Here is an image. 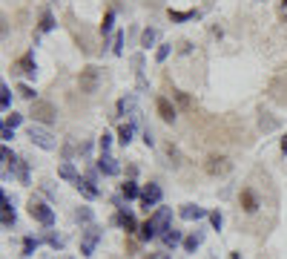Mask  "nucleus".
Returning a JSON list of instances; mask_svg holds the SVG:
<instances>
[{
    "instance_id": "obj_30",
    "label": "nucleus",
    "mask_w": 287,
    "mask_h": 259,
    "mask_svg": "<svg viewBox=\"0 0 287 259\" xmlns=\"http://www.w3.org/2000/svg\"><path fill=\"white\" fill-rule=\"evenodd\" d=\"M75 219H78V222H86V224H92V219H95V213H92L89 208H78V213H75Z\"/></svg>"
},
{
    "instance_id": "obj_28",
    "label": "nucleus",
    "mask_w": 287,
    "mask_h": 259,
    "mask_svg": "<svg viewBox=\"0 0 287 259\" xmlns=\"http://www.w3.org/2000/svg\"><path fill=\"white\" fill-rule=\"evenodd\" d=\"M37 245H40L37 239H32V236H26V239H23V256H32L34 250H37Z\"/></svg>"
},
{
    "instance_id": "obj_2",
    "label": "nucleus",
    "mask_w": 287,
    "mask_h": 259,
    "mask_svg": "<svg viewBox=\"0 0 287 259\" xmlns=\"http://www.w3.org/2000/svg\"><path fill=\"white\" fill-rule=\"evenodd\" d=\"M26 136H29L32 144H37L40 150H55V147H57V138L43 127V124H32V127L26 130Z\"/></svg>"
},
{
    "instance_id": "obj_13",
    "label": "nucleus",
    "mask_w": 287,
    "mask_h": 259,
    "mask_svg": "<svg viewBox=\"0 0 287 259\" xmlns=\"http://www.w3.org/2000/svg\"><path fill=\"white\" fill-rule=\"evenodd\" d=\"M170 219H172V208H158V213L152 216V222H155V228H158L161 234L170 230Z\"/></svg>"
},
{
    "instance_id": "obj_41",
    "label": "nucleus",
    "mask_w": 287,
    "mask_h": 259,
    "mask_svg": "<svg viewBox=\"0 0 287 259\" xmlns=\"http://www.w3.org/2000/svg\"><path fill=\"white\" fill-rule=\"evenodd\" d=\"M46 242H49L52 248H60V245H63V239H60V236H55V234H46Z\"/></svg>"
},
{
    "instance_id": "obj_1",
    "label": "nucleus",
    "mask_w": 287,
    "mask_h": 259,
    "mask_svg": "<svg viewBox=\"0 0 287 259\" xmlns=\"http://www.w3.org/2000/svg\"><path fill=\"white\" fill-rule=\"evenodd\" d=\"M29 116L34 118V124L49 127V124L57 121V110H55V104H49V101H32V112H29Z\"/></svg>"
},
{
    "instance_id": "obj_19",
    "label": "nucleus",
    "mask_w": 287,
    "mask_h": 259,
    "mask_svg": "<svg viewBox=\"0 0 287 259\" xmlns=\"http://www.w3.org/2000/svg\"><path fill=\"white\" fill-rule=\"evenodd\" d=\"M172 98L178 101V106H181V110H193V106H195V101L187 92H181V90H172Z\"/></svg>"
},
{
    "instance_id": "obj_24",
    "label": "nucleus",
    "mask_w": 287,
    "mask_h": 259,
    "mask_svg": "<svg viewBox=\"0 0 287 259\" xmlns=\"http://www.w3.org/2000/svg\"><path fill=\"white\" fill-rule=\"evenodd\" d=\"M121 196L124 199H141V190H138L135 182H126L124 188H121Z\"/></svg>"
},
{
    "instance_id": "obj_45",
    "label": "nucleus",
    "mask_w": 287,
    "mask_h": 259,
    "mask_svg": "<svg viewBox=\"0 0 287 259\" xmlns=\"http://www.w3.org/2000/svg\"><path fill=\"white\" fill-rule=\"evenodd\" d=\"M282 153L287 156V136H285V138H282Z\"/></svg>"
},
{
    "instance_id": "obj_5",
    "label": "nucleus",
    "mask_w": 287,
    "mask_h": 259,
    "mask_svg": "<svg viewBox=\"0 0 287 259\" xmlns=\"http://www.w3.org/2000/svg\"><path fill=\"white\" fill-rule=\"evenodd\" d=\"M204 167H207V173H210V176H227L233 164H230L227 156H210Z\"/></svg>"
},
{
    "instance_id": "obj_7",
    "label": "nucleus",
    "mask_w": 287,
    "mask_h": 259,
    "mask_svg": "<svg viewBox=\"0 0 287 259\" xmlns=\"http://www.w3.org/2000/svg\"><path fill=\"white\" fill-rule=\"evenodd\" d=\"M158 202H161V188L158 184H147V188L141 190V208H144V210L155 208Z\"/></svg>"
},
{
    "instance_id": "obj_35",
    "label": "nucleus",
    "mask_w": 287,
    "mask_h": 259,
    "mask_svg": "<svg viewBox=\"0 0 287 259\" xmlns=\"http://www.w3.org/2000/svg\"><path fill=\"white\" fill-rule=\"evenodd\" d=\"M115 55H124V32H115V46H112Z\"/></svg>"
},
{
    "instance_id": "obj_9",
    "label": "nucleus",
    "mask_w": 287,
    "mask_h": 259,
    "mask_svg": "<svg viewBox=\"0 0 287 259\" xmlns=\"http://www.w3.org/2000/svg\"><path fill=\"white\" fill-rule=\"evenodd\" d=\"M118 116L138 118V101H135V95H124V98L118 101Z\"/></svg>"
},
{
    "instance_id": "obj_25",
    "label": "nucleus",
    "mask_w": 287,
    "mask_h": 259,
    "mask_svg": "<svg viewBox=\"0 0 287 259\" xmlns=\"http://www.w3.org/2000/svg\"><path fill=\"white\" fill-rule=\"evenodd\" d=\"M14 176H17L20 184H29V167H26V162H17V164H14Z\"/></svg>"
},
{
    "instance_id": "obj_11",
    "label": "nucleus",
    "mask_w": 287,
    "mask_h": 259,
    "mask_svg": "<svg viewBox=\"0 0 287 259\" xmlns=\"http://www.w3.org/2000/svg\"><path fill=\"white\" fill-rule=\"evenodd\" d=\"M155 106H158V116L164 118L167 124H170V121H175V116H178V112H175V106H172L170 98H158V101H155Z\"/></svg>"
},
{
    "instance_id": "obj_23",
    "label": "nucleus",
    "mask_w": 287,
    "mask_h": 259,
    "mask_svg": "<svg viewBox=\"0 0 287 259\" xmlns=\"http://www.w3.org/2000/svg\"><path fill=\"white\" fill-rule=\"evenodd\" d=\"M37 29H40V32H52V29H55V18H52V12H49V9L40 14V24H37Z\"/></svg>"
},
{
    "instance_id": "obj_8",
    "label": "nucleus",
    "mask_w": 287,
    "mask_h": 259,
    "mask_svg": "<svg viewBox=\"0 0 287 259\" xmlns=\"http://www.w3.org/2000/svg\"><path fill=\"white\" fill-rule=\"evenodd\" d=\"M115 222L121 224V228H124L126 234H135V230H141V228H138V222H135V216H132V213L126 210V208H121V210H118Z\"/></svg>"
},
{
    "instance_id": "obj_32",
    "label": "nucleus",
    "mask_w": 287,
    "mask_h": 259,
    "mask_svg": "<svg viewBox=\"0 0 287 259\" xmlns=\"http://www.w3.org/2000/svg\"><path fill=\"white\" fill-rule=\"evenodd\" d=\"M3 162H6V167H11V170H14V164H17L20 158H17V156L11 153L9 147H3Z\"/></svg>"
},
{
    "instance_id": "obj_6",
    "label": "nucleus",
    "mask_w": 287,
    "mask_h": 259,
    "mask_svg": "<svg viewBox=\"0 0 287 259\" xmlns=\"http://www.w3.org/2000/svg\"><path fill=\"white\" fill-rule=\"evenodd\" d=\"M98 239H101V230H98L95 224H89V228L83 230V239H80V254H83V256H92V250H95V245H98Z\"/></svg>"
},
{
    "instance_id": "obj_38",
    "label": "nucleus",
    "mask_w": 287,
    "mask_h": 259,
    "mask_svg": "<svg viewBox=\"0 0 287 259\" xmlns=\"http://www.w3.org/2000/svg\"><path fill=\"white\" fill-rule=\"evenodd\" d=\"M109 147H112V136H109V132H103V136H101V153H109Z\"/></svg>"
},
{
    "instance_id": "obj_4",
    "label": "nucleus",
    "mask_w": 287,
    "mask_h": 259,
    "mask_svg": "<svg viewBox=\"0 0 287 259\" xmlns=\"http://www.w3.org/2000/svg\"><path fill=\"white\" fill-rule=\"evenodd\" d=\"M29 216L34 222H40L43 228H52V222H55V210L40 199H29Z\"/></svg>"
},
{
    "instance_id": "obj_26",
    "label": "nucleus",
    "mask_w": 287,
    "mask_h": 259,
    "mask_svg": "<svg viewBox=\"0 0 287 259\" xmlns=\"http://www.w3.org/2000/svg\"><path fill=\"white\" fill-rule=\"evenodd\" d=\"M155 234H158V228H155V222H152V219L141 224V239H144V242H149V239H152Z\"/></svg>"
},
{
    "instance_id": "obj_39",
    "label": "nucleus",
    "mask_w": 287,
    "mask_h": 259,
    "mask_svg": "<svg viewBox=\"0 0 287 259\" xmlns=\"http://www.w3.org/2000/svg\"><path fill=\"white\" fill-rule=\"evenodd\" d=\"M0 136H3V142H11V138H14V127H9V124H3V130H0Z\"/></svg>"
},
{
    "instance_id": "obj_31",
    "label": "nucleus",
    "mask_w": 287,
    "mask_h": 259,
    "mask_svg": "<svg viewBox=\"0 0 287 259\" xmlns=\"http://www.w3.org/2000/svg\"><path fill=\"white\" fill-rule=\"evenodd\" d=\"M9 104H11V90L3 84V86H0V106H3V110H9Z\"/></svg>"
},
{
    "instance_id": "obj_37",
    "label": "nucleus",
    "mask_w": 287,
    "mask_h": 259,
    "mask_svg": "<svg viewBox=\"0 0 287 259\" xmlns=\"http://www.w3.org/2000/svg\"><path fill=\"white\" fill-rule=\"evenodd\" d=\"M14 224V213H11V208H3V228H11Z\"/></svg>"
},
{
    "instance_id": "obj_29",
    "label": "nucleus",
    "mask_w": 287,
    "mask_h": 259,
    "mask_svg": "<svg viewBox=\"0 0 287 259\" xmlns=\"http://www.w3.org/2000/svg\"><path fill=\"white\" fill-rule=\"evenodd\" d=\"M112 24H115V12L109 9V12L103 14V24H101V32H103V35H109V32H112Z\"/></svg>"
},
{
    "instance_id": "obj_46",
    "label": "nucleus",
    "mask_w": 287,
    "mask_h": 259,
    "mask_svg": "<svg viewBox=\"0 0 287 259\" xmlns=\"http://www.w3.org/2000/svg\"><path fill=\"white\" fill-rule=\"evenodd\" d=\"M230 259H241V254H239V250H233V254H230Z\"/></svg>"
},
{
    "instance_id": "obj_21",
    "label": "nucleus",
    "mask_w": 287,
    "mask_h": 259,
    "mask_svg": "<svg viewBox=\"0 0 287 259\" xmlns=\"http://www.w3.org/2000/svg\"><path fill=\"white\" fill-rule=\"evenodd\" d=\"M155 40H158V32H155V29H144V32H141V46L144 49L155 46Z\"/></svg>"
},
{
    "instance_id": "obj_12",
    "label": "nucleus",
    "mask_w": 287,
    "mask_h": 259,
    "mask_svg": "<svg viewBox=\"0 0 287 259\" xmlns=\"http://www.w3.org/2000/svg\"><path fill=\"white\" fill-rule=\"evenodd\" d=\"M204 216H210V213H207L204 208H198V204H184L181 208V219H187V222H198V219H204Z\"/></svg>"
},
{
    "instance_id": "obj_44",
    "label": "nucleus",
    "mask_w": 287,
    "mask_h": 259,
    "mask_svg": "<svg viewBox=\"0 0 287 259\" xmlns=\"http://www.w3.org/2000/svg\"><path fill=\"white\" fill-rule=\"evenodd\" d=\"M144 142H147V147H152V144H155V138H152V132H149V130L144 132Z\"/></svg>"
},
{
    "instance_id": "obj_34",
    "label": "nucleus",
    "mask_w": 287,
    "mask_h": 259,
    "mask_svg": "<svg viewBox=\"0 0 287 259\" xmlns=\"http://www.w3.org/2000/svg\"><path fill=\"white\" fill-rule=\"evenodd\" d=\"M170 44H161V46H158V52H155V60H158V64H164V60H167V58H170Z\"/></svg>"
},
{
    "instance_id": "obj_42",
    "label": "nucleus",
    "mask_w": 287,
    "mask_h": 259,
    "mask_svg": "<svg viewBox=\"0 0 287 259\" xmlns=\"http://www.w3.org/2000/svg\"><path fill=\"white\" fill-rule=\"evenodd\" d=\"M138 90H141V92H149V86H147V78H144L141 72H138Z\"/></svg>"
},
{
    "instance_id": "obj_15",
    "label": "nucleus",
    "mask_w": 287,
    "mask_h": 259,
    "mask_svg": "<svg viewBox=\"0 0 287 259\" xmlns=\"http://www.w3.org/2000/svg\"><path fill=\"white\" fill-rule=\"evenodd\" d=\"M17 70L26 75V78H34V72H37V66H34V55L32 52H26L20 60H17Z\"/></svg>"
},
{
    "instance_id": "obj_3",
    "label": "nucleus",
    "mask_w": 287,
    "mask_h": 259,
    "mask_svg": "<svg viewBox=\"0 0 287 259\" xmlns=\"http://www.w3.org/2000/svg\"><path fill=\"white\" fill-rule=\"evenodd\" d=\"M78 86H80V92H98V86H101V70L98 66H83L78 75Z\"/></svg>"
},
{
    "instance_id": "obj_43",
    "label": "nucleus",
    "mask_w": 287,
    "mask_h": 259,
    "mask_svg": "<svg viewBox=\"0 0 287 259\" xmlns=\"http://www.w3.org/2000/svg\"><path fill=\"white\" fill-rule=\"evenodd\" d=\"M273 127H276L273 118H262V130H273Z\"/></svg>"
},
{
    "instance_id": "obj_47",
    "label": "nucleus",
    "mask_w": 287,
    "mask_h": 259,
    "mask_svg": "<svg viewBox=\"0 0 287 259\" xmlns=\"http://www.w3.org/2000/svg\"><path fill=\"white\" fill-rule=\"evenodd\" d=\"M285 9H287V0H285Z\"/></svg>"
},
{
    "instance_id": "obj_33",
    "label": "nucleus",
    "mask_w": 287,
    "mask_h": 259,
    "mask_svg": "<svg viewBox=\"0 0 287 259\" xmlns=\"http://www.w3.org/2000/svg\"><path fill=\"white\" fill-rule=\"evenodd\" d=\"M17 95L26 98V101H34V90L29 86V84H20V86H17Z\"/></svg>"
},
{
    "instance_id": "obj_20",
    "label": "nucleus",
    "mask_w": 287,
    "mask_h": 259,
    "mask_svg": "<svg viewBox=\"0 0 287 259\" xmlns=\"http://www.w3.org/2000/svg\"><path fill=\"white\" fill-rule=\"evenodd\" d=\"M132 136H135V127H132V124H121V130H118V142L126 147V144L132 142Z\"/></svg>"
},
{
    "instance_id": "obj_27",
    "label": "nucleus",
    "mask_w": 287,
    "mask_h": 259,
    "mask_svg": "<svg viewBox=\"0 0 287 259\" xmlns=\"http://www.w3.org/2000/svg\"><path fill=\"white\" fill-rule=\"evenodd\" d=\"M193 18H198V12H175V9H170V20H175V24L193 20Z\"/></svg>"
},
{
    "instance_id": "obj_17",
    "label": "nucleus",
    "mask_w": 287,
    "mask_h": 259,
    "mask_svg": "<svg viewBox=\"0 0 287 259\" xmlns=\"http://www.w3.org/2000/svg\"><path fill=\"white\" fill-rule=\"evenodd\" d=\"M57 176L60 178H66V182H78V170H75V164H69V162H63V164L57 167Z\"/></svg>"
},
{
    "instance_id": "obj_40",
    "label": "nucleus",
    "mask_w": 287,
    "mask_h": 259,
    "mask_svg": "<svg viewBox=\"0 0 287 259\" xmlns=\"http://www.w3.org/2000/svg\"><path fill=\"white\" fill-rule=\"evenodd\" d=\"M20 121H23V116H17V112H9V116H6V124H9V127H17Z\"/></svg>"
},
{
    "instance_id": "obj_18",
    "label": "nucleus",
    "mask_w": 287,
    "mask_h": 259,
    "mask_svg": "<svg viewBox=\"0 0 287 259\" xmlns=\"http://www.w3.org/2000/svg\"><path fill=\"white\" fill-rule=\"evenodd\" d=\"M161 236H164V245L167 248H175L181 242V230H178V228H170V230H164Z\"/></svg>"
},
{
    "instance_id": "obj_22",
    "label": "nucleus",
    "mask_w": 287,
    "mask_h": 259,
    "mask_svg": "<svg viewBox=\"0 0 287 259\" xmlns=\"http://www.w3.org/2000/svg\"><path fill=\"white\" fill-rule=\"evenodd\" d=\"M201 242H204V236H201V234L187 236V239H184V250H187V254H195V248L201 245Z\"/></svg>"
},
{
    "instance_id": "obj_14",
    "label": "nucleus",
    "mask_w": 287,
    "mask_h": 259,
    "mask_svg": "<svg viewBox=\"0 0 287 259\" xmlns=\"http://www.w3.org/2000/svg\"><path fill=\"white\" fill-rule=\"evenodd\" d=\"M241 208H244V213H256V210H259V199H256V193H253L250 188L241 190Z\"/></svg>"
},
{
    "instance_id": "obj_16",
    "label": "nucleus",
    "mask_w": 287,
    "mask_h": 259,
    "mask_svg": "<svg viewBox=\"0 0 287 259\" xmlns=\"http://www.w3.org/2000/svg\"><path fill=\"white\" fill-rule=\"evenodd\" d=\"M75 188L80 190V196H83V199H98V188H92V182H86V178H78V182H75Z\"/></svg>"
},
{
    "instance_id": "obj_48",
    "label": "nucleus",
    "mask_w": 287,
    "mask_h": 259,
    "mask_svg": "<svg viewBox=\"0 0 287 259\" xmlns=\"http://www.w3.org/2000/svg\"><path fill=\"white\" fill-rule=\"evenodd\" d=\"M164 259H167V256H164Z\"/></svg>"
},
{
    "instance_id": "obj_36",
    "label": "nucleus",
    "mask_w": 287,
    "mask_h": 259,
    "mask_svg": "<svg viewBox=\"0 0 287 259\" xmlns=\"http://www.w3.org/2000/svg\"><path fill=\"white\" fill-rule=\"evenodd\" d=\"M210 224H213L216 230H221V224H224V216H221L218 210H213V213H210Z\"/></svg>"
},
{
    "instance_id": "obj_10",
    "label": "nucleus",
    "mask_w": 287,
    "mask_h": 259,
    "mask_svg": "<svg viewBox=\"0 0 287 259\" xmlns=\"http://www.w3.org/2000/svg\"><path fill=\"white\" fill-rule=\"evenodd\" d=\"M98 170H101L103 176H118L121 173V167H118V162H115L109 153H101V162H98Z\"/></svg>"
}]
</instances>
